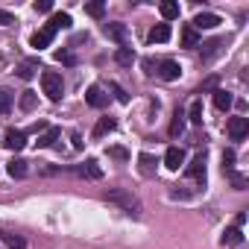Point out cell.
Here are the masks:
<instances>
[{
    "instance_id": "obj_1",
    "label": "cell",
    "mask_w": 249,
    "mask_h": 249,
    "mask_svg": "<svg viewBox=\"0 0 249 249\" xmlns=\"http://www.w3.org/2000/svg\"><path fill=\"white\" fill-rule=\"evenodd\" d=\"M106 199L108 202H114V205H120L126 214H141V199L135 196V194H129V191H123V188H111V191H106Z\"/></svg>"
},
{
    "instance_id": "obj_2",
    "label": "cell",
    "mask_w": 249,
    "mask_h": 249,
    "mask_svg": "<svg viewBox=\"0 0 249 249\" xmlns=\"http://www.w3.org/2000/svg\"><path fill=\"white\" fill-rule=\"evenodd\" d=\"M41 88H44V94H47L53 103H59V100H62V91H65L62 73H56V71H44V73H41Z\"/></svg>"
},
{
    "instance_id": "obj_3",
    "label": "cell",
    "mask_w": 249,
    "mask_h": 249,
    "mask_svg": "<svg viewBox=\"0 0 249 249\" xmlns=\"http://www.w3.org/2000/svg\"><path fill=\"white\" fill-rule=\"evenodd\" d=\"M249 135V117H229V138L243 141Z\"/></svg>"
},
{
    "instance_id": "obj_4",
    "label": "cell",
    "mask_w": 249,
    "mask_h": 249,
    "mask_svg": "<svg viewBox=\"0 0 249 249\" xmlns=\"http://www.w3.org/2000/svg\"><path fill=\"white\" fill-rule=\"evenodd\" d=\"M164 82H173V79H179L182 76V68H179V62L176 59H164V62H159V71H156Z\"/></svg>"
},
{
    "instance_id": "obj_5",
    "label": "cell",
    "mask_w": 249,
    "mask_h": 249,
    "mask_svg": "<svg viewBox=\"0 0 249 249\" xmlns=\"http://www.w3.org/2000/svg\"><path fill=\"white\" fill-rule=\"evenodd\" d=\"M3 147H6V150H15V153L24 150V147H27V132H24V129H9V132L3 135Z\"/></svg>"
},
{
    "instance_id": "obj_6",
    "label": "cell",
    "mask_w": 249,
    "mask_h": 249,
    "mask_svg": "<svg viewBox=\"0 0 249 249\" xmlns=\"http://www.w3.org/2000/svg\"><path fill=\"white\" fill-rule=\"evenodd\" d=\"M53 36H56V27H44V30H38L33 38H30V44L36 47V50H44V47H50V41H53Z\"/></svg>"
},
{
    "instance_id": "obj_7",
    "label": "cell",
    "mask_w": 249,
    "mask_h": 249,
    "mask_svg": "<svg viewBox=\"0 0 249 249\" xmlns=\"http://www.w3.org/2000/svg\"><path fill=\"white\" fill-rule=\"evenodd\" d=\"M85 103H88L91 108H103V106L108 103V94H106L100 85H91V88L85 91Z\"/></svg>"
},
{
    "instance_id": "obj_8",
    "label": "cell",
    "mask_w": 249,
    "mask_h": 249,
    "mask_svg": "<svg viewBox=\"0 0 249 249\" xmlns=\"http://www.w3.org/2000/svg\"><path fill=\"white\" fill-rule=\"evenodd\" d=\"M185 164V150L182 147H167V153H164V167L167 170H179Z\"/></svg>"
},
{
    "instance_id": "obj_9",
    "label": "cell",
    "mask_w": 249,
    "mask_h": 249,
    "mask_svg": "<svg viewBox=\"0 0 249 249\" xmlns=\"http://www.w3.org/2000/svg\"><path fill=\"white\" fill-rule=\"evenodd\" d=\"M194 182H205V153H199L191 164H188V170H185Z\"/></svg>"
},
{
    "instance_id": "obj_10",
    "label": "cell",
    "mask_w": 249,
    "mask_h": 249,
    "mask_svg": "<svg viewBox=\"0 0 249 249\" xmlns=\"http://www.w3.org/2000/svg\"><path fill=\"white\" fill-rule=\"evenodd\" d=\"M217 24H220V18H217L214 12H199V15L194 18L191 27H194V30H214Z\"/></svg>"
},
{
    "instance_id": "obj_11",
    "label": "cell",
    "mask_w": 249,
    "mask_h": 249,
    "mask_svg": "<svg viewBox=\"0 0 249 249\" xmlns=\"http://www.w3.org/2000/svg\"><path fill=\"white\" fill-rule=\"evenodd\" d=\"M114 126H117V120H114V117H100L91 135H94V138H106L108 132H114Z\"/></svg>"
},
{
    "instance_id": "obj_12",
    "label": "cell",
    "mask_w": 249,
    "mask_h": 249,
    "mask_svg": "<svg viewBox=\"0 0 249 249\" xmlns=\"http://www.w3.org/2000/svg\"><path fill=\"white\" fill-rule=\"evenodd\" d=\"M103 30H106V36H108L111 41H117V44L123 47V41H126V24H106Z\"/></svg>"
},
{
    "instance_id": "obj_13",
    "label": "cell",
    "mask_w": 249,
    "mask_h": 249,
    "mask_svg": "<svg viewBox=\"0 0 249 249\" xmlns=\"http://www.w3.org/2000/svg\"><path fill=\"white\" fill-rule=\"evenodd\" d=\"M147 38H150V44H164L170 38V24H156Z\"/></svg>"
},
{
    "instance_id": "obj_14",
    "label": "cell",
    "mask_w": 249,
    "mask_h": 249,
    "mask_svg": "<svg viewBox=\"0 0 249 249\" xmlns=\"http://www.w3.org/2000/svg\"><path fill=\"white\" fill-rule=\"evenodd\" d=\"M38 71H41L38 59H24V62L18 65V76H21V79H33V76H36Z\"/></svg>"
},
{
    "instance_id": "obj_15",
    "label": "cell",
    "mask_w": 249,
    "mask_h": 249,
    "mask_svg": "<svg viewBox=\"0 0 249 249\" xmlns=\"http://www.w3.org/2000/svg\"><path fill=\"white\" fill-rule=\"evenodd\" d=\"M27 164H30V161H24V159H12V161L6 164V170H9V176H12V179H24V176H27V170H30Z\"/></svg>"
},
{
    "instance_id": "obj_16",
    "label": "cell",
    "mask_w": 249,
    "mask_h": 249,
    "mask_svg": "<svg viewBox=\"0 0 249 249\" xmlns=\"http://www.w3.org/2000/svg\"><path fill=\"white\" fill-rule=\"evenodd\" d=\"M231 103H234V97H231L229 91H223V88H217V91H214V106H217L220 111H229V108H231Z\"/></svg>"
},
{
    "instance_id": "obj_17",
    "label": "cell",
    "mask_w": 249,
    "mask_h": 249,
    "mask_svg": "<svg viewBox=\"0 0 249 249\" xmlns=\"http://www.w3.org/2000/svg\"><path fill=\"white\" fill-rule=\"evenodd\" d=\"M138 170H141L144 176H153V173H156V159H153L150 153H141V156H138Z\"/></svg>"
},
{
    "instance_id": "obj_18",
    "label": "cell",
    "mask_w": 249,
    "mask_h": 249,
    "mask_svg": "<svg viewBox=\"0 0 249 249\" xmlns=\"http://www.w3.org/2000/svg\"><path fill=\"white\" fill-rule=\"evenodd\" d=\"M223 243H226V246H240V243H243V231H240L237 226L226 229V231H223Z\"/></svg>"
},
{
    "instance_id": "obj_19",
    "label": "cell",
    "mask_w": 249,
    "mask_h": 249,
    "mask_svg": "<svg viewBox=\"0 0 249 249\" xmlns=\"http://www.w3.org/2000/svg\"><path fill=\"white\" fill-rule=\"evenodd\" d=\"M220 47H223V41H220V38H214V41H205V44H202V62H211V59L220 53Z\"/></svg>"
},
{
    "instance_id": "obj_20",
    "label": "cell",
    "mask_w": 249,
    "mask_h": 249,
    "mask_svg": "<svg viewBox=\"0 0 249 249\" xmlns=\"http://www.w3.org/2000/svg\"><path fill=\"white\" fill-rule=\"evenodd\" d=\"M59 135H62V129H56V126H47V129H44V135L38 138V147H53V144L59 141Z\"/></svg>"
},
{
    "instance_id": "obj_21",
    "label": "cell",
    "mask_w": 249,
    "mask_h": 249,
    "mask_svg": "<svg viewBox=\"0 0 249 249\" xmlns=\"http://www.w3.org/2000/svg\"><path fill=\"white\" fill-rule=\"evenodd\" d=\"M159 12H161L164 21H173V18H179V3H173V0H164V3L159 6Z\"/></svg>"
},
{
    "instance_id": "obj_22",
    "label": "cell",
    "mask_w": 249,
    "mask_h": 249,
    "mask_svg": "<svg viewBox=\"0 0 249 249\" xmlns=\"http://www.w3.org/2000/svg\"><path fill=\"white\" fill-rule=\"evenodd\" d=\"M182 47H199V33L194 27H185L182 30Z\"/></svg>"
},
{
    "instance_id": "obj_23",
    "label": "cell",
    "mask_w": 249,
    "mask_h": 249,
    "mask_svg": "<svg viewBox=\"0 0 249 249\" xmlns=\"http://www.w3.org/2000/svg\"><path fill=\"white\" fill-rule=\"evenodd\" d=\"M79 173H82V176H88V179H100V176H103V170H100V164H97L94 159H88V161L79 167Z\"/></svg>"
},
{
    "instance_id": "obj_24",
    "label": "cell",
    "mask_w": 249,
    "mask_h": 249,
    "mask_svg": "<svg viewBox=\"0 0 249 249\" xmlns=\"http://www.w3.org/2000/svg\"><path fill=\"white\" fill-rule=\"evenodd\" d=\"M0 240H3L9 249H24V237H21V234H12V231H0Z\"/></svg>"
},
{
    "instance_id": "obj_25",
    "label": "cell",
    "mask_w": 249,
    "mask_h": 249,
    "mask_svg": "<svg viewBox=\"0 0 249 249\" xmlns=\"http://www.w3.org/2000/svg\"><path fill=\"white\" fill-rule=\"evenodd\" d=\"M114 62H117V65H132V62H135V53H132L129 47H117V50H114Z\"/></svg>"
},
{
    "instance_id": "obj_26",
    "label": "cell",
    "mask_w": 249,
    "mask_h": 249,
    "mask_svg": "<svg viewBox=\"0 0 249 249\" xmlns=\"http://www.w3.org/2000/svg\"><path fill=\"white\" fill-rule=\"evenodd\" d=\"M73 21H71V15L68 12H56L53 18H50V27H56V30H68Z\"/></svg>"
},
{
    "instance_id": "obj_27",
    "label": "cell",
    "mask_w": 249,
    "mask_h": 249,
    "mask_svg": "<svg viewBox=\"0 0 249 249\" xmlns=\"http://www.w3.org/2000/svg\"><path fill=\"white\" fill-rule=\"evenodd\" d=\"M12 100H15V94L9 88H0V114H6L12 108Z\"/></svg>"
},
{
    "instance_id": "obj_28",
    "label": "cell",
    "mask_w": 249,
    "mask_h": 249,
    "mask_svg": "<svg viewBox=\"0 0 249 249\" xmlns=\"http://www.w3.org/2000/svg\"><path fill=\"white\" fill-rule=\"evenodd\" d=\"M182 129H185V111H176V117H173V123H170V135L179 138Z\"/></svg>"
},
{
    "instance_id": "obj_29",
    "label": "cell",
    "mask_w": 249,
    "mask_h": 249,
    "mask_svg": "<svg viewBox=\"0 0 249 249\" xmlns=\"http://www.w3.org/2000/svg\"><path fill=\"white\" fill-rule=\"evenodd\" d=\"M188 117H191V123H196V126L202 123V103H199V100H194V103H191V108H188Z\"/></svg>"
},
{
    "instance_id": "obj_30",
    "label": "cell",
    "mask_w": 249,
    "mask_h": 249,
    "mask_svg": "<svg viewBox=\"0 0 249 249\" xmlns=\"http://www.w3.org/2000/svg\"><path fill=\"white\" fill-rule=\"evenodd\" d=\"M85 12H88L91 18H103V12H106V3H100V0H94V3H85Z\"/></svg>"
},
{
    "instance_id": "obj_31",
    "label": "cell",
    "mask_w": 249,
    "mask_h": 249,
    "mask_svg": "<svg viewBox=\"0 0 249 249\" xmlns=\"http://www.w3.org/2000/svg\"><path fill=\"white\" fill-rule=\"evenodd\" d=\"M21 108H24V111H33V108H36V94H33V91H24V97H21Z\"/></svg>"
},
{
    "instance_id": "obj_32",
    "label": "cell",
    "mask_w": 249,
    "mask_h": 249,
    "mask_svg": "<svg viewBox=\"0 0 249 249\" xmlns=\"http://www.w3.org/2000/svg\"><path fill=\"white\" fill-rule=\"evenodd\" d=\"M231 167H234V150H226V153H223V170L229 173Z\"/></svg>"
},
{
    "instance_id": "obj_33",
    "label": "cell",
    "mask_w": 249,
    "mask_h": 249,
    "mask_svg": "<svg viewBox=\"0 0 249 249\" xmlns=\"http://www.w3.org/2000/svg\"><path fill=\"white\" fill-rule=\"evenodd\" d=\"M56 59H59V62H62V65H73V62H76V59H73V53H71V50H59V53H56Z\"/></svg>"
},
{
    "instance_id": "obj_34",
    "label": "cell",
    "mask_w": 249,
    "mask_h": 249,
    "mask_svg": "<svg viewBox=\"0 0 249 249\" xmlns=\"http://www.w3.org/2000/svg\"><path fill=\"white\" fill-rule=\"evenodd\" d=\"M108 156H111V159H117V161H126V150H123V147H111V150H108Z\"/></svg>"
},
{
    "instance_id": "obj_35",
    "label": "cell",
    "mask_w": 249,
    "mask_h": 249,
    "mask_svg": "<svg viewBox=\"0 0 249 249\" xmlns=\"http://www.w3.org/2000/svg\"><path fill=\"white\" fill-rule=\"evenodd\" d=\"M50 9H53L50 0H38V3H36V12H50Z\"/></svg>"
},
{
    "instance_id": "obj_36",
    "label": "cell",
    "mask_w": 249,
    "mask_h": 249,
    "mask_svg": "<svg viewBox=\"0 0 249 249\" xmlns=\"http://www.w3.org/2000/svg\"><path fill=\"white\" fill-rule=\"evenodd\" d=\"M214 85H217V79H214V76H208V79H205V82L199 85V94H202V91H211Z\"/></svg>"
},
{
    "instance_id": "obj_37",
    "label": "cell",
    "mask_w": 249,
    "mask_h": 249,
    "mask_svg": "<svg viewBox=\"0 0 249 249\" xmlns=\"http://www.w3.org/2000/svg\"><path fill=\"white\" fill-rule=\"evenodd\" d=\"M9 24H15V18L9 12H0V27H9Z\"/></svg>"
},
{
    "instance_id": "obj_38",
    "label": "cell",
    "mask_w": 249,
    "mask_h": 249,
    "mask_svg": "<svg viewBox=\"0 0 249 249\" xmlns=\"http://www.w3.org/2000/svg\"><path fill=\"white\" fill-rule=\"evenodd\" d=\"M243 223H246V211H237V217H234V226H237V229H240V226H243Z\"/></svg>"
},
{
    "instance_id": "obj_39",
    "label": "cell",
    "mask_w": 249,
    "mask_h": 249,
    "mask_svg": "<svg viewBox=\"0 0 249 249\" xmlns=\"http://www.w3.org/2000/svg\"><path fill=\"white\" fill-rule=\"evenodd\" d=\"M114 94H117V100H120V103H126V100H129L126 94H123V88H117V85H114Z\"/></svg>"
}]
</instances>
